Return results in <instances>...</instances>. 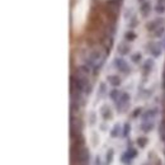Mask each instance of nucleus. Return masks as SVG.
<instances>
[{
    "label": "nucleus",
    "instance_id": "obj_1",
    "mask_svg": "<svg viewBox=\"0 0 165 165\" xmlns=\"http://www.w3.org/2000/svg\"><path fill=\"white\" fill-rule=\"evenodd\" d=\"M114 66H116L117 70H120L121 72H123V74H130V72H131V69H130L128 64L126 62L122 57H116V59H114Z\"/></svg>",
    "mask_w": 165,
    "mask_h": 165
},
{
    "label": "nucleus",
    "instance_id": "obj_2",
    "mask_svg": "<svg viewBox=\"0 0 165 165\" xmlns=\"http://www.w3.org/2000/svg\"><path fill=\"white\" fill-rule=\"evenodd\" d=\"M137 156V151L135 150V149H128L127 151L125 152L123 155H122V163H123L125 165H131V163H132V160L135 159Z\"/></svg>",
    "mask_w": 165,
    "mask_h": 165
},
{
    "label": "nucleus",
    "instance_id": "obj_3",
    "mask_svg": "<svg viewBox=\"0 0 165 165\" xmlns=\"http://www.w3.org/2000/svg\"><path fill=\"white\" fill-rule=\"evenodd\" d=\"M114 103H116L117 109L118 110H122L130 103V94H127V93H121V95L118 97V99Z\"/></svg>",
    "mask_w": 165,
    "mask_h": 165
},
{
    "label": "nucleus",
    "instance_id": "obj_4",
    "mask_svg": "<svg viewBox=\"0 0 165 165\" xmlns=\"http://www.w3.org/2000/svg\"><path fill=\"white\" fill-rule=\"evenodd\" d=\"M163 18L160 17V18H155V19H152V21H150L147 23V30H150V32H154L155 29H158L160 25H163Z\"/></svg>",
    "mask_w": 165,
    "mask_h": 165
},
{
    "label": "nucleus",
    "instance_id": "obj_5",
    "mask_svg": "<svg viewBox=\"0 0 165 165\" xmlns=\"http://www.w3.org/2000/svg\"><path fill=\"white\" fill-rule=\"evenodd\" d=\"M147 51L154 57H159L161 55V48H160V46L158 43H150L147 46Z\"/></svg>",
    "mask_w": 165,
    "mask_h": 165
},
{
    "label": "nucleus",
    "instance_id": "obj_6",
    "mask_svg": "<svg viewBox=\"0 0 165 165\" xmlns=\"http://www.w3.org/2000/svg\"><path fill=\"white\" fill-rule=\"evenodd\" d=\"M150 10H151V4L150 1H142L140 6V13L142 14V17H147L150 14Z\"/></svg>",
    "mask_w": 165,
    "mask_h": 165
},
{
    "label": "nucleus",
    "instance_id": "obj_7",
    "mask_svg": "<svg viewBox=\"0 0 165 165\" xmlns=\"http://www.w3.org/2000/svg\"><path fill=\"white\" fill-rule=\"evenodd\" d=\"M156 114H158V109H149L146 112L144 113L142 116V121H152L154 118L156 117Z\"/></svg>",
    "mask_w": 165,
    "mask_h": 165
},
{
    "label": "nucleus",
    "instance_id": "obj_8",
    "mask_svg": "<svg viewBox=\"0 0 165 165\" xmlns=\"http://www.w3.org/2000/svg\"><path fill=\"white\" fill-rule=\"evenodd\" d=\"M107 80H108V83L110 84L114 88H117V86H120L121 85V78L118 75H109V76H107Z\"/></svg>",
    "mask_w": 165,
    "mask_h": 165
},
{
    "label": "nucleus",
    "instance_id": "obj_9",
    "mask_svg": "<svg viewBox=\"0 0 165 165\" xmlns=\"http://www.w3.org/2000/svg\"><path fill=\"white\" fill-rule=\"evenodd\" d=\"M154 60L152 59H149L145 61V64H144V67H142V70H144V74L145 75H147V74H150L151 70L154 69Z\"/></svg>",
    "mask_w": 165,
    "mask_h": 165
},
{
    "label": "nucleus",
    "instance_id": "obj_10",
    "mask_svg": "<svg viewBox=\"0 0 165 165\" xmlns=\"http://www.w3.org/2000/svg\"><path fill=\"white\" fill-rule=\"evenodd\" d=\"M101 114L103 117V120H110L112 118V110H110V108L108 106H103L101 108Z\"/></svg>",
    "mask_w": 165,
    "mask_h": 165
},
{
    "label": "nucleus",
    "instance_id": "obj_11",
    "mask_svg": "<svg viewBox=\"0 0 165 165\" xmlns=\"http://www.w3.org/2000/svg\"><path fill=\"white\" fill-rule=\"evenodd\" d=\"M117 51H118V53H120L121 56H126V55H128L130 53L131 48H130V46L126 45V43H120L118 45V47H117Z\"/></svg>",
    "mask_w": 165,
    "mask_h": 165
},
{
    "label": "nucleus",
    "instance_id": "obj_12",
    "mask_svg": "<svg viewBox=\"0 0 165 165\" xmlns=\"http://www.w3.org/2000/svg\"><path fill=\"white\" fill-rule=\"evenodd\" d=\"M154 128V121H142L141 123V130L144 132H150Z\"/></svg>",
    "mask_w": 165,
    "mask_h": 165
},
{
    "label": "nucleus",
    "instance_id": "obj_13",
    "mask_svg": "<svg viewBox=\"0 0 165 165\" xmlns=\"http://www.w3.org/2000/svg\"><path fill=\"white\" fill-rule=\"evenodd\" d=\"M136 33L133 32V30H127V32L125 33V40L126 41H128V42H132V41H135L136 40Z\"/></svg>",
    "mask_w": 165,
    "mask_h": 165
},
{
    "label": "nucleus",
    "instance_id": "obj_14",
    "mask_svg": "<svg viewBox=\"0 0 165 165\" xmlns=\"http://www.w3.org/2000/svg\"><path fill=\"white\" fill-rule=\"evenodd\" d=\"M113 156H114V151L112 150V149H109L108 152H107V155H106V165H109L110 163H112Z\"/></svg>",
    "mask_w": 165,
    "mask_h": 165
},
{
    "label": "nucleus",
    "instance_id": "obj_15",
    "mask_svg": "<svg viewBox=\"0 0 165 165\" xmlns=\"http://www.w3.org/2000/svg\"><path fill=\"white\" fill-rule=\"evenodd\" d=\"M121 135V126L120 125H114L113 130L110 131V136L112 137H118Z\"/></svg>",
    "mask_w": 165,
    "mask_h": 165
},
{
    "label": "nucleus",
    "instance_id": "obj_16",
    "mask_svg": "<svg viewBox=\"0 0 165 165\" xmlns=\"http://www.w3.org/2000/svg\"><path fill=\"white\" fill-rule=\"evenodd\" d=\"M165 33V27L164 25H160L158 29H155L154 30V36L156 38H160V37H163V34Z\"/></svg>",
    "mask_w": 165,
    "mask_h": 165
},
{
    "label": "nucleus",
    "instance_id": "obj_17",
    "mask_svg": "<svg viewBox=\"0 0 165 165\" xmlns=\"http://www.w3.org/2000/svg\"><path fill=\"white\" fill-rule=\"evenodd\" d=\"M155 11L158 13L159 15H161L165 13V5H164V3H158V5L155 6Z\"/></svg>",
    "mask_w": 165,
    "mask_h": 165
},
{
    "label": "nucleus",
    "instance_id": "obj_18",
    "mask_svg": "<svg viewBox=\"0 0 165 165\" xmlns=\"http://www.w3.org/2000/svg\"><path fill=\"white\" fill-rule=\"evenodd\" d=\"M120 95H121V91L118 90V89H113V90L109 93V97H110V99H112V101H114V102L117 101Z\"/></svg>",
    "mask_w": 165,
    "mask_h": 165
},
{
    "label": "nucleus",
    "instance_id": "obj_19",
    "mask_svg": "<svg viewBox=\"0 0 165 165\" xmlns=\"http://www.w3.org/2000/svg\"><path fill=\"white\" fill-rule=\"evenodd\" d=\"M141 59H142V55H141L140 52H136V53H133V55L131 56V60H132V62H135V64H139Z\"/></svg>",
    "mask_w": 165,
    "mask_h": 165
},
{
    "label": "nucleus",
    "instance_id": "obj_20",
    "mask_svg": "<svg viewBox=\"0 0 165 165\" xmlns=\"http://www.w3.org/2000/svg\"><path fill=\"white\" fill-rule=\"evenodd\" d=\"M146 144H147L146 137H139V139H137V145H139V147L144 149L145 146H146Z\"/></svg>",
    "mask_w": 165,
    "mask_h": 165
},
{
    "label": "nucleus",
    "instance_id": "obj_21",
    "mask_svg": "<svg viewBox=\"0 0 165 165\" xmlns=\"http://www.w3.org/2000/svg\"><path fill=\"white\" fill-rule=\"evenodd\" d=\"M130 130H131V126H130V123H125V127H123V132H122V135H123L125 137H127L130 135Z\"/></svg>",
    "mask_w": 165,
    "mask_h": 165
},
{
    "label": "nucleus",
    "instance_id": "obj_22",
    "mask_svg": "<svg viewBox=\"0 0 165 165\" xmlns=\"http://www.w3.org/2000/svg\"><path fill=\"white\" fill-rule=\"evenodd\" d=\"M140 113H141V108H137V109H135V112H133L132 117H133V118H136L137 116H140Z\"/></svg>",
    "mask_w": 165,
    "mask_h": 165
},
{
    "label": "nucleus",
    "instance_id": "obj_23",
    "mask_svg": "<svg viewBox=\"0 0 165 165\" xmlns=\"http://www.w3.org/2000/svg\"><path fill=\"white\" fill-rule=\"evenodd\" d=\"M104 93H106V84L102 83V84H101V95L104 94Z\"/></svg>",
    "mask_w": 165,
    "mask_h": 165
},
{
    "label": "nucleus",
    "instance_id": "obj_24",
    "mask_svg": "<svg viewBox=\"0 0 165 165\" xmlns=\"http://www.w3.org/2000/svg\"><path fill=\"white\" fill-rule=\"evenodd\" d=\"M95 165H103V164H102V161H101V159H99V158H97V160H95Z\"/></svg>",
    "mask_w": 165,
    "mask_h": 165
},
{
    "label": "nucleus",
    "instance_id": "obj_25",
    "mask_svg": "<svg viewBox=\"0 0 165 165\" xmlns=\"http://www.w3.org/2000/svg\"><path fill=\"white\" fill-rule=\"evenodd\" d=\"M139 1H141V3H142V1H144V0H139Z\"/></svg>",
    "mask_w": 165,
    "mask_h": 165
}]
</instances>
